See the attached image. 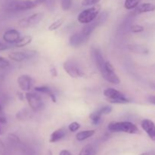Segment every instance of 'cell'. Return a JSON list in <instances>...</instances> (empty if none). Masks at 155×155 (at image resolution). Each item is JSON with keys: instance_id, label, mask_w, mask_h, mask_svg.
I'll use <instances>...</instances> for the list:
<instances>
[{"instance_id": "37", "label": "cell", "mask_w": 155, "mask_h": 155, "mask_svg": "<svg viewBox=\"0 0 155 155\" xmlns=\"http://www.w3.org/2000/svg\"><path fill=\"white\" fill-rule=\"evenodd\" d=\"M59 155H72V154H71V153L68 150L64 149V150H61V151H60Z\"/></svg>"}, {"instance_id": "20", "label": "cell", "mask_w": 155, "mask_h": 155, "mask_svg": "<svg viewBox=\"0 0 155 155\" xmlns=\"http://www.w3.org/2000/svg\"><path fill=\"white\" fill-rule=\"evenodd\" d=\"M103 115L98 111V110H96L95 111L92 112L89 114V119L92 121V124L94 125H98L101 120V117H102Z\"/></svg>"}, {"instance_id": "23", "label": "cell", "mask_w": 155, "mask_h": 155, "mask_svg": "<svg viewBox=\"0 0 155 155\" xmlns=\"http://www.w3.org/2000/svg\"><path fill=\"white\" fill-rule=\"evenodd\" d=\"M79 155H94L93 146L91 144L85 145L80 151Z\"/></svg>"}, {"instance_id": "31", "label": "cell", "mask_w": 155, "mask_h": 155, "mask_svg": "<svg viewBox=\"0 0 155 155\" xmlns=\"http://www.w3.org/2000/svg\"><path fill=\"white\" fill-rule=\"evenodd\" d=\"M100 1L101 0H83L81 4L83 6H93L98 4Z\"/></svg>"}, {"instance_id": "41", "label": "cell", "mask_w": 155, "mask_h": 155, "mask_svg": "<svg viewBox=\"0 0 155 155\" xmlns=\"http://www.w3.org/2000/svg\"><path fill=\"white\" fill-rule=\"evenodd\" d=\"M46 155H53V154H52V151H51V150H48V151H47Z\"/></svg>"}, {"instance_id": "12", "label": "cell", "mask_w": 155, "mask_h": 155, "mask_svg": "<svg viewBox=\"0 0 155 155\" xmlns=\"http://www.w3.org/2000/svg\"><path fill=\"white\" fill-rule=\"evenodd\" d=\"M3 40L9 44H15L21 39V33L15 29H10L3 34Z\"/></svg>"}, {"instance_id": "40", "label": "cell", "mask_w": 155, "mask_h": 155, "mask_svg": "<svg viewBox=\"0 0 155 155\" xmlns=\"http://www.w3.org/2000/svg\"><path fill=\"white\" fill-rule=\"evenodd\" d=\"M2 124H0V135L3 134V130H2Z\"/></svg>"}, {"instance_id": "14", "label": "cell", "mask_w": 155, "mask_h": 155, "mask_svg": "<svg viewBox=\"0 0 155 155\" xmlns=\"http://www.w3.org/2000/svg\"><path fill=\"white\" fill-rule=\"evenodd\" d=\"M91 54H92V58H93L94 62H95V65L98 68V71L104 66V63H105V59H104V56H103L102 52L101 51V50L98 49V48H95V47H92L91 48Z\"/></svg>"}, {"instance_id": "36", "label": "cell", "mask_w": 155, "mask_h": 155, "mask_svg": "<svg viewBox=\"0 0 155 155\" xmlns=\"http://www.w3.org/2000/svg\"><path fill=\"white\" fill-rule=\"evenodd\" d=\"M5 152V146L2 141L0 139V154H4Z\"/></svg>"}, {"instance_id": "39", "label": "cell", "mask_w": 155, "mask_h": 155, "mask_svg": "<svg viewBox=\"0 0 155 155\" xmlns=\"http://www.w3.org/2000/svg\"><path fill=\"white\" fill-rule=\"evenodd\" d=\"M139 155H155V153H154V152H144V153H141V154Z\"/></svg>"}, {"instance_id": "15", "label": "cell", "mask_w": 155, "mask_h": 155, "mask_svg": "<svg viewBox=\"0 0 155 155\" xmlns=\"http://www.w3.org/2000/svg\"><path fill=\"white\" fill-rule=\"evenodd\" d=\"M155 11V5L151 2H145L139 4L136 8L134 9V15H141Z\"/></svg>"}, {"instance_id": "4", "label": "cell", "mask_w": 155, "mask_h": 155, "mask_svg": "<svg viewBox=\"0 0 155 155\" xmlns=\"http://www.w3.org/2000/svg\"><path fill=\"white\" fill-rule=\"evenodd\" d=\"M99 72L102 78L108 83L115 85L120 83V80L115 72L114 68L108 61H106L104 66L99 70Z\"/></svg>"}, {"instance_id": "33", "label": "cell", "mask_w": 155, "mask_h": 155, "mask_svg": "<svg viewBox=\"0 0 155 155\" xmlns=\"http://www.w3.org/2000/svg\"><path fill=\"white\" fill-rule=\"evenodd\" d=\"M54 4H55V0H48L45 5L48 8L51 9L52 8H54Z\"/></svg>"}, {"instance_id": "26", "label": "cell", "mask_w": 155, "mask_h": 155, "mask_svg": "<svg viewBox=\"0 0 155 155\" xmlns=\"http://www.w3.org/2000/svg\"><path fill=\"white\" fill-rule=\"evenodd\" d=\"M98 110L102 115H107L111 113L113 108H112V106L110 105H104L98 108Z\"/></svg>"}, {"instance_id": "32", "label": "cell", "mask_w": 155, "mask_h": 155, "mask_svg": "<svg viewBox=\"0 0 155 155\" xmlns=\"http://www.w3.org/2000/svg\"><path fill=\"white\" fill-rule=\"evenodd\" d=\"M8 139L10 140L11 142H12L13 144H19L20 143V139L17 136H15V134H9L8 135Z\"/></svg>"}, {"instance_id": "28", "label": "cell", "mask_w": 155, "mask_h": 155, "mask_svg": "<svg viewBox=\"0 0 155 155\" xmlns=\"http://www.w3.org/2000/svg\"><path fill=\"white\" fill-rule=\"evenodd\" d=\"M80 127H81V126H80V124H79V123L73 122L68 125V129L70 132H71V133H75V132H77L80 130Z\"/></svg>"}, {"instance_id": "29", "label": "cell", "mask_w": 155, "mask_h": 155, "mask_svg": "<svg viewBox=\"0 0 155 155\" xmlns=\"http://www.w3.org/2000/svg\"><path fill=\"white\" fill-rule=\"evenodd\" d=\"M10 66V61L5 58L0 56V69H5Z\"/></svg>"}, {"instance_id": "11", "label": "cell", "mask_w": 155, "mask_h": 155, "mask_svg": "<svg viewBox=\"0 0 155 155\" xmlns=\"http://www.w3.org/2000/svg\"><path fill=\"white\" fill-rule=\"evenodd\" d=\"M89 37L86 36V35L83 34L81 31L74 33V34L71 35L69 38V45L71 46L77 48L84 44L86 41L89 39Z\"/></svg>"}, {"instance_id": "22", "label": "cell", "mask_w": 155, "mask_h": 155, "mask_svg": "<svg viewBox=\"0 0 155 155\" xmlns=\"http://www.w3.org/2000/svg\"><path fill=\"white\" fill-rule=\"evenodd\" d=\"M64 21H65V19L64 18L56 20L55 21L51 23V24L48 26V30H49V31H54V30H58V29L60 28V27L63 25Z\"/></svg>"}, {"instance_id": "3", "label": "cell", "mask_w": 155, "mask_h": 155, "mask_svg": "<svg viewBox=\"0 0 155 155\" xmlns=\"http://www.w3.org/2000/svg\"><path fill=\"white\" fill-rule=\"evenodd\" d=\"M101 5L97 4L82 11L77 17V21L82 24H88L95 21L101 12Z\"/></svg>"}, {"instance_id": "19", "label": "cell", "mask_w": 155, "mask_h": 155, "mask_svg": "<svg viewBox=\"0 0 155 155\" xmlns=\"http://www.w3.org/2000/svg\"><path fill=\"white\" fill-rule=\"evenodd\" d=\"M32 40H33V37L30 35H27V36L21 37V39L15 44V45L17 48H22L29 45L32 42Z\"/></svg>"}, {"instance_id": "10", "label": "cell", "mask_w": 155, "mask_h": 155, "mask_svg": "<svg viewBox=\"0 0 155 155\" xmlns=\"http://www.w3.org/2000/svg\"><path fill=\"white\" fill-rule=\"evenodd\" d=\"M17 82H18V85L20 89L24 92H30L33 89V80L32 77L27 74L19 76Z\"/></svg>"}, {"instance_id": "17", "label": "cell", "mask_w": 155, "mask_h": 155, "mask_svg": "<svg viewBox=\"0 0 155 155\" xmlns=\"http://www.w3.org/2000/svg\"><path fill=\"white\" fill-rule=\"evenodd\" d=\"M35 91L39 93L44 94V95H46L47 96L51 98V100L52 101V102L55 103L57 102V98H56V95H54V93L53 92V91L50 89L48 86H36L34 88Z\"/></svg>"}, {"instance_id": "25", "label": "cell", "mask_w": 155, "mask_h": 155, "mask_svg": "<svg viewBox=\"0 0 155 155\" xmlns=\"http://www.w3.org/2000/svg\"><path fill=\"white\" fill-rule=\"evenodd\" d=\"M61 7L64 11H68L71 9L73 5V0H60Z\"/></svg>"}, {"instance_id": "27", "label": "cell", "mask_w": 155, "mask_h": 155, "mask_svg": "<svg viewBox=\"0 0 155 155\" xmlns=\"http://www.w3.org/2000/svg\"><path fill=\"white\" fill-rule=\"evenodd\" d=\"M144 30H145V27L142 25H139V24H134L130 27V31L133 33H142Z\"/></svg>"}, {"instance_id": "30", "label": "cell", "mask_w": 155, "mask_h": 155, "mask_svg": "<svg viewBox=\"0 0 155 155\" xmlns=\"http://www.w3.org/2000/svg\"><path fill=\"white\" fill-rule=\"evenodd\" d=\"M0 124H2V125L7 124V118H6L4 109H3L1 104H0Z\"/></svg>"}, {"instance_id": "7", "label": "cell", "mask_w": 155, "mask_h": 155, "mask_svg": "<svg viewBox=\"0 0 155 155\" xmlns=\"http://www.w3.org/2000/svg\"><path fill=\"white\" fill-rule=\"evenodd\" d=\"M43 16L44 14L41 13V12L33 14V15L27 17V18L20 20L19 22H18V25H19L20 27L24 29L35 27L37 24H39V23L42 21Z\"/></svg>"}, {"instance_id": "42", "label": "cell", "mask_w": 155, "mask_h": 155, "mask_svg": "<svg viewBox=\"0 0 155 155\" xmlns=\"http://www.w3.org/2000/svg\"><path fill=\"white\" fill-rule=\"evenodd\" d=\"M153 141H154V142H155V138H154V139H153Z\"/></svg>"}, {"instance_id": "38", "label": "cell", "mask_w": 155, "mask_h": 155, "mask_svg": "<svg viewBox=\"0 0 155 155\" xmlns=\"http://www.w3.org/2000/svg\"><path fill=\"white\" fill-rule=\"evenodd\" d=\"M148 99L151 104H155V95H150Z\"/></svg>"}, {"instance_id": "18", "label": "cell", "mask_w": 155, "mask_h": 155, "mask_svg": "<svg viewBox=\"0 0 155 155\" xmlns=\"http://www.w3.org/2000/svg\"><path fill=\"white\" fill-rule=\"evenodd\" d=\"M95 133V130H83V131L78 132L76 134V139L79 142H83V141L86 140L89 138L93 136Z\"/></svg>"}, {"instance_id": "5", "label": "cell", "mask_w": 155, "mask_h": 155, "mask_svg": "<svg viewBox=\"0 0 155 155\" xmlns=\"http://www.w3.org/2000/svg\"><path fill=\"white\" fill-rule=\"evenodd\" d=\"M63 68L65 72L72 78H80L84 77L85 74L77 61L73 59H68L64 63Z\"/></svg>"}, {"instance_id": "13", "label": "cell", "mask_w": 155, "mask_h": 155, "mask_svg": "<svg viewBox=\"0 0 155 155\" xmlns=\"http://www.w3.org/2000/svg\"><path fill=\"white\" fill-rule=\"evenodd\" d=\"M141 127L146 133L148 137L153 140L155 138V124L150 119H144L141 121Z\"/></svg>"}, {"instance_id": "34", "label": "cell", "mask_w": 155, "mask_h": 155, "mask_svg": "<svg viewBox=\"0 0 155 155\" xmlns=\"http://www.w3.org/2000/svg\"><path fill=\"white\" fill-rule=\"evenodd\" d=\"M50 73H51V75L52 77H56L58 76V71L54 67H51V69H50Z\"/></svg>"}, {"instance_id": "1", "label": "cell", "mask_w": 155, "mask_h": 155, "mask_svg": "<svg viewBox=\"0 0 155 155\" xmlns=\"http://www.w3.org/2000/svg\"><path fill=\"white\" fill-rule=\"evenodd\" d=\"M107 130L111 133H124L128 134L140 133L137 126L130 121H120V122L112 121L107 125Z\"/></svg>"}, {"instance_id": "21", "label": "cell", "mask_w": 155, "mask_h": 155, "mask_svg": "<svg viewBox=\"0 0 155 155\" xmlns=\"http://www.w3.org/2000/svg\"><path fill=\"white\" fill-rule=\"evenodd\" d=\"M141 2V0H125L124 8L127 10H134L138 7Z\"/></svg>"}, {"instance_id": "35", "label": "cell", "mask_w": 155, "mask_h": 155, "mask_svg": "<svg viewBox=\"0 0 155 155\" xmlns=\"http://www.w3.org/2000/svg\"><path fill=\"white\" fill-rule=\"evenodd\" d=\"M8 48H9L8 45H7L6 44H5L4 42H2L1 40H0V51L7 50Z\"/></svg>"}, {"instance_id": "9", "label": "cell", "mask_w": 155, "mask_h": 155, "mask_svg": "<svg viewBox=\"0 0 155 155\" xmlns=\"http://www.w3.org/2000/svg\"><path fill=\"white\" fill-rule=\"evenodd\" d=\"M36 2L31 0H24L12 2L9 5L8 8L12 11H27L37 7Z\"/></svg>"}, {"instance_id": "6", "label": "cell", "mask_w": 155, "mask_h": 155, "mask_svg": "<svg viewBox=\"0 0 155 155\" xmlns=\"http://www.w3.org/2000/svg\"><path fill=\"white\" fill-rule=\"evenodd\" d=\"M25 98L30 109L33 112H39L45 108V103L40 95L33 92H27L25 93Z\"/></svg>"}, {"instance_id": "16", "label": "cell", "mask_w": 155, "mask_h": 155, "mask_svg": "<svg viewBox=\"0 0 155 155\" xmlns=\"http://www.w3.org/2000/svg\"><path fill=\"white\" fill-rule=\"evenodd\" d=\"M66 135L67 130L64 128L58 129L50 135L49 142L50 143H55V142H59V141L62 140L66 136Z\"/></svg>"}, {"instance_id": "8", "label": "cell", "mask_w": 155, "mask_h": 155, "mask_svg": "<svg viewBox=\"0 0 155 155\" xmlns=\"http://www.w3.org/2000/svg\"><path fill=\"white\" fill-rule=\"evenodd\" d=\"M37 54V51L35 50H25V51H12L8 54L9 59L15 62H22L34 58Z\"/></svg>"}, {"instance_id": "2", "label": "cell", "mask_w": 155, "mask_h": 155, "mask_svg": "<svg viewBox=\"0 0 155 155\" xmlns=\"http://www.w3.org/2000/svg\"><path fill=\"white\" fill-rule=\"evenodd\" d=\"M103 95L107 101L111 104H126L132 102L130 98H127L123 92L117 90L114 88L109 87L103 91Z\"/></svg>"}, {"instance_id": "24", "label": "cell", "mask_w": 155, "mask_h": 155, "mask_svg": "<svg viewBox=\"0 0 155 155\" xmlns=\"http://www.w3.org/2000/svg\"><path fill=\"white\" fill-rule=\"evenodd\" d=\"M30 117V111L27 108H23L21 110L16 114V118L17 119L22 120H26Z\"/></svg>"}]
</instances>
